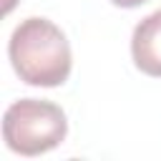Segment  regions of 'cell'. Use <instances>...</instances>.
Instances as JSON below:
<instances>
[{
  "mask_svg": "<svg viewBox=\"0 0 161 161\" xmlns=\"http://www.w3.org/2000/svg\"><path fill=\"white\" fill-rule=\"evenodd\" d=\"M8 58L15 75L28 86H63L73 68L65 33L48 18H25L10 35Z\"/></svg>",
  "mask_w": 161,
  "mask_h": 161,
  "instance_id": "cell-1",
  "label": "cell"
},
{
  "mask_svg": "<svg viewBox=\"0 0 161 161\" xmlns=\"http://www.w3.org/2000/svg\"><path fill=\"white\" fill-rule=\"evenodd\" d=\"M65 111L43 98H20L3 113V141L13 153L40 156L65 141Z\"/></svg>",
  "mask_w": 161,
  "mask_h": 161,
  "instance_id": "cell-2",
  "label": "cell"
},
{
  "mask_svg": "<svg viewBox=\"0 0 161 161\" xmlns=\"http://www.w3.org/2000/svg\"><path fill=\"white\" fill-rule=\"evenodd\" d=\"M131 58L141 73L151 78H161V10L146 15L133 28Z\"/></svg>",
  "mask_w": 161,
  "mask_h": 161,
  "instance_id": "cell-3",
  "label": "cell"
},
{
  "mask_svg": "<svg viewBox=\"0 0 161 161\" xmlns=\"http://www.w3.org/2000/svg\"><path fill=\"white\" fill-rule=\"evenodd\" d=\"M108 3L116 5V8H138V5H143L148 0H108Z\"/></svg>",
  "mask_w": 161,
  "mask_h": 161,
  "instance_id": "cell-4",
  "label": "cell"
}]
</instances>
